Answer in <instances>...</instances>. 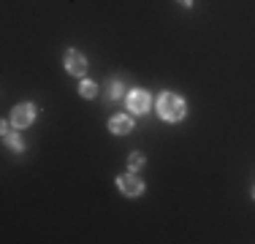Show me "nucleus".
<instances>
[{
    "label": "nucleus",
    "instance_id": "1",
    "mask_svg": "<svg viewBox=\"0 0 255 244\" xmlns=\"http://www.w3.org/2000/svg\"><path fill=\"white\" fill-rule=\"evenodd\" d=\"M157 114L168 122H177L185 117V101L179 95H171V93H163L157 98Z\"/></svg>",
    "mask_w": 255,
    "mask_h": 244
},
{
    "label": "nucleus",
    "instance_id": "2",
    "mask_svg": "<svg viewBox=\"0 0 255 244\" xmlns=\"http://www.w3.org/2000/svg\"><path fill=\"white\" fill-rule=\"evenodd\" d=\"M117 185H120V190H123L125 195H130V198H136V195L144 193V182L138 179V176H133V174H123L117 179Z\"/></svg>",
    "mask_w": 255,
    "mask_h": 244
},
{
    "label": "nucleus",
    "instance_id": "3",
    "mask_svg": "<svg viewBox=\"0 0 255 244\" xmlns=\"http://www.w3.org/2000/svg\"><path fill=\"white\" fill-rule=\"evenodd\" d=\"M33 120H35V106H30V103H19L14 109V114H11V122L16 127H27Z\"/></svg>",
    "mask_w": 255,
    "mask_h": 244
},
{
    "label": "nucleus",
    "instance_id": "4",
    "mask_svg": "<svg viewBox=\"0 0 255 244\" xmlns=\"http://www.w3.org/2000/svg\"><path fill=\"white\" fill-rule=\"evenodd\" d=\"M128 109H130L133 114H144L149 109V93H144V90H133V93L128 95Z\"/></svg>",
    "mask_w": 255,
    "mask_h": 244
},
{
    "label": "nucleus",
    "instance_id": "5",
    "mask_svg": "<svg viewBox=\"0 0 255 244\" xmlns=\"http://www.w3.org/2000/svg\"><path fill=\"white\" fill-rule=\"evenodd\" d=\"M65 68H68V73H74V76H82V73L87 71V60L79 52H68L65 54Z\"/></svg>",
    "mask_w": 255,
    "mask_h": 244
},
{
    "label": "nucleus",
    "instance_id": "6",
    "mask_svg": "<svg viewBox=\"0 0 255 244\" xmlns=\"http://www.w3.org/2000/svg\"><path fill=\"white\" fill-rule=\"evenodd\" d=\"M109 127H112V133H117V136H125V133L133 130V120L125 117V114H117V117L109 120Z\"/></svg>",
    "mask_w": 255,
    "mask_h": 244
},
{
    "label": "nucleus",
    "instance_id": "7",
    "mask_svg": "<svg viewBox=\"0 0 255 244\" xmlns=\"http://www.w3.org/2000/svg\"><path fill=\"white\" fill-rule=\"evenodd\" d=\"M3 141H5V146H11V149H16V152L22 149V138L8 130V122H3Z\"/></svg>",
    "mask_w": 255,
    "mask_h": 244
},
{
    "label": "nucleus",
    "instance_id": "8",
    "mask_svg": "<svg viewBox=\"0 0 255 244\" xmlns=\"http://www.w3.org/2000/svg\"><path fill=\"white\" fill-rule=\"evenodd\" d=\"M79 95L95 98V84H93V82H82V87H79Z\"/></svg>",
    "mask_w": 255,
    "mask_h": 244
},
{
    "label": "nucleus",
    "instance_id": "9",
    "mask_svg": "<svg viewBox=\"0 0 255 244\" xmlns=\"http://www.w3.org/2000/svg\"><path fill=\"white\" fill-rule=\"evenodd\" d=\"M141 166H144V155H133V157H130V168L138 171Z\"/></svg>",
    "mask_w": 255,
    "mask_h": 244
},
{
    "label": "nucleus",
    "instance_id": "10",
    "mask_svg": "<svg viewBox=\"0 0 255 244\" xmlns=\"http://www.w3.org/2000/svg\"><path fill=\"white\" fill-rule=\"evenodd\" d=\"M112 98H120V84H112Z\"/></svg>",
    "mask_w": 255,
    "mask_h": 244
},
{
    "label": "nucleus",
    "instance_id": "11",
    "mask_svg": "<svg viewBox=\"0 0 255 244\" xmlns=\"http://www.w3.org/2000/svg\"><path fill=\"white\" fill-rule=\"evenodd\" d=\"M179 3H182V5H190V3H193V0H179Z\"/></svg>",
    "mask_w": 255,
    "mask_h": 244
},
{
    "label": "nucleus",
    "instance_id": "12",
    "mask_svg": "<svg viewBox=\"0 0 255 244\" xmlns=\"http://www.w3.org/2000/svg\"><path fill=\"white\" fill-rule=\"evenodd\" d=\"M253 195H255V187H253Z\"/></svg>",
    "mask_w": 255,
    "mask_h": 244
}]
</instances>
